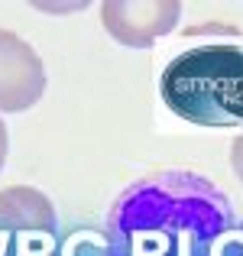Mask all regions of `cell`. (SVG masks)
I'll return each mask as SVG.
<instances>
[{
    "instance_id": "cell-7",
    "label": "cell",
    "mask_w": 243,
    "mask_h": 256,
    "mask_svg": "<svg viewBox=\"0 0 243 256\" xmlns=\"http://www.w3.org/2000/svg\"><path fill=\"white\" fill-rule=\"evenodd\" d=\"M230 166H234V172H237V178L243 182V136H237L234 146H230Z\"/></svg>"
},
{
    "instance_id": "cell-5",
    "label": "cell",
    "mask_w": 243,
    "mask_h": 256,
    "mask_svg": "<svg viewBox=\"0 0 243 256\" xmlns=\"http://www.w3.org/2000/svg\"><path fill=\"white\" fill-rule=\"evenodd\" d=\"M46 91V65L16 32L0 30V110L20 114L36 107Z\"/></svg>"
},
{
    "instance_id": "cell-2",
    "label": "cell",
    "mask_w": 243,
    "mask_h": 256,
    "mask_svg": "<svg viewBox=\"0 0 243 256\" xmlns=\"http://www.w3.org/2000/svg\"><path fill=\"white\" fill-rule=\"evenodd\" d=\"M159 94L172 114L194 126L243 124V46L211 42L185 49L166 65Z\"/></svg>"
},
{
    "instance_id": "cell-1",
    "label": "cell",
    "mask_w": 243,
    "mask_h": 256,
    "mask_svg": "<svg viewBox=\"0 0 243 256\" xmlns=\"http://www.w3.org/2000/svg\"><path fill=\"white\" fill-rule=\"evenodd\" d=\"M230 227V198L204 175L152 172L110 204L107 256H214Z\"/></svg>"
},
{
    "instance_id": "cell-3",
    "label": "cell",
    "mask_w": 243,
    "mask_h": 256,
    "mask_svg": "<svg viewBox=\"0 0 243 256\" xmlns=\"http://www.w3.org/2000/svg\"><path fill=\"white\" fill-rule=\"evenodd\" d=\"M56 253V208L42 192L13 185L0 192V256Z\"/></svg>"
},
{
    "instance_id": "cell-4",
    "label": "cell",
    "mask_w": 243,
    "mask_h": 256,
    "mask_svg": "<svg viewBox=\"0 0 243 256\" xmlns=\"http://www.w3.org/2000/svg\"><path fill=\"white\" fill-rule=\"evenodd\" d=\"M182 16L178 0H107L100 4V23L126 49H146L175 30Z\"/></svg>"
},
{
    "instance_id": "cell-8",
    "label": "cell",
    "mask_w": 243,
    "mask_h": 256,
    "mask_svg": "<svg viewBox=\"0 0 243 256\" xmlns=\"http://www.w3.org/2000/svg\"><path fill=\"white\" fill-rule=\"evenodd\" d=\"M6 152H10V133H6L4 120H0V169H4V162H6Z\"/></svg>"
},
{
    "instance_id": "cell-6",
    "label": "cell",
    "mask_w": 243,
    "mask_h": 256,
    "mask_svg": "<svg viewBox=\"0 0 243 256\" xmlns=\"http://www.w3.org/2000/svg\"><path fill=\"white\" fill-rule=\"evenodd\" d=\"M214 256H243V224L230 227V230L220 237V244L214 246Z\"/></svg>"
}]
</instances>
